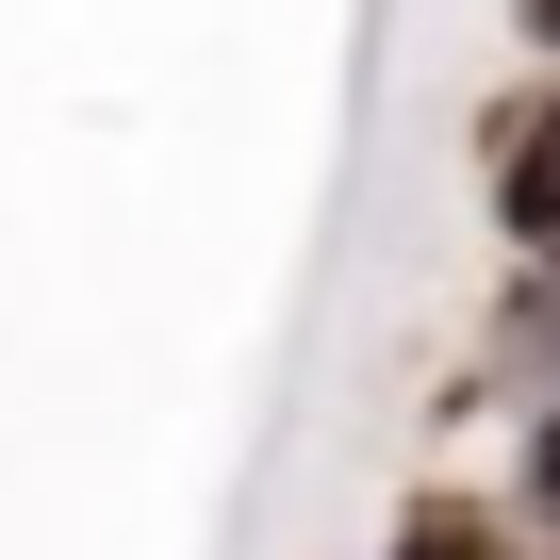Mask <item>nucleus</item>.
Masks as SVG:
<instances>
[{"instance_id":"nucleus-1","label":"nucleus","mask_w":560,"mask_h":560,"mask_svg":"<svg viewBox=\"0 0 560 560\" xmlns=\"http://www.w3.org/2000/svg\"><path fill=\"white\" fill-rule=\"evenodd\" d=\"M478 182H494V231H511L527 264H560V83H511V100H494Z\"/></svg>"},{"instance_id":"nucleus-2","label":"nucleus","mask_w":560,"mask_h":560,"mask_svg":"<svg viewBox=\"0 0 560 560\" xmlns=\"http://www.w3.org/2000/svg\"><path fill=\"white\" fill-rule=\"evenodd\" d=\"M380 560H511V527H494V511H478V494H412V511H396V544H380Z\"/></svg>"},{"instance_id":"nucleus-3","label":"nucleus","mask_w":560,"mask_h":560,"mask_svg":"<svg viewBox=\"0 0 560 560\" xmlns=\"http://www.w3.org/2000/svg\"><path fill=\"white\" fill-rule=\"evenodd\" d=\"M527 511H544V544H560V412L527 429Z\"/></svg>"},{"instance_id":"nucleus-4","label":"nucleus","mask_w":560,"mask_h":560,"mask_svg":"<svg viewBox=\"0 0 560 560\" xmlns=\"http://www.w3.org/2000/svg\"><path fill=\"white\" fill-rule=\"evenodd\" d=\"M511 18H527V34H544V50H560V0H511Z\"/></svg>"}]
</instances>
